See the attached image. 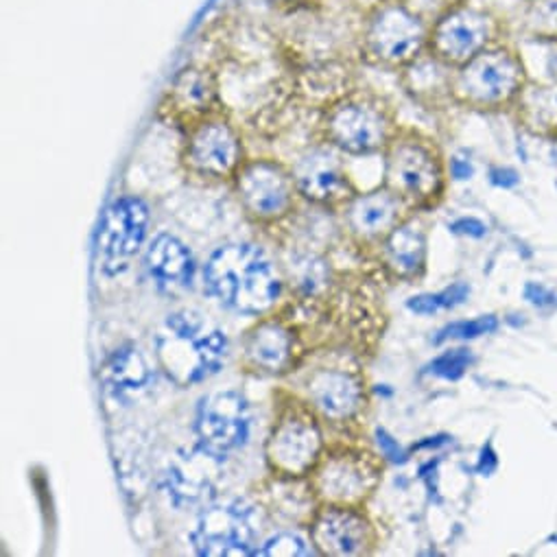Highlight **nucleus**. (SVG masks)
<instances>
[{"label": "nucleus", "mask_w": 557, "mask_h": 557, "mask_svg": "<svg viewBox=\"0 0 557 557\" xmlns=\"http://www.w3.org/2000/svg\"><path fill=\"white\" fill-rule=\"evenodd\" d=\"M197 433L214 455L238 448L249 433V409L245 398L234 392H219L201 403L197 418Z\"/></svg>", "instance_id": "4468645a"}, {"label": "nucleus", "mask_w": 557, "mask_h": 557, "mask_svg": "<svg viewBox=\"0 0 557 557\" xmlns=\"http://www.w3.org/2000/svg\"><path fill=\"white\" fill-rule=\"evenodd\" d=\"M311 553L313 550L305 544V540L289 533L271 537L260 550H256V555H264V557H302Z\"/></svg>", "instance_id": "c756f323"}, {"label": "nucleus", "mask_w": 557, "mask_h": 557, "mask_svg": "<svg viewBox=\"0 0 557 557\" xmlns=\"http://www.w3.org/2000/svg\"><path fill=\"white\" fill-rule=\"evenodd\" d=\"M251 529L247 518L234 507H212L201 513L193 533L195 548L208 557L251 555Z\"/></svg>", "instance_id": "dca6fc26"}, {"label": "nucleus", "mask_w": 557, "mask_h": 557, "mask_svg": "<svg viewBox=\"0 0 557 557\" xmlns=\"http://www.w3.org/2000/svg\"><path fill=\"white\" fill-rule=\"evenodd\" d=\"M468 294H470L468 285L457 283V285L444 289L442 294H424V296L411 298L407 307L413 313H418V315H433V313H437L442 309H450V307L461 305L468 298Z\"/></svg>", "instance_id": "bb28decb"}, {"label": "nucleus", "mask_w": 557, "mask_h": 557, "mask_svg": "<svg viewBox=\"0 0 557 557\" xmlns=\"http://www.w3.org/2000/svg\"><path fill=\"white\" fill-rule=\"evenodd\" d=\"M405 3L418 12L429 25H433L437 18H442L453 8L466 3V0H405Z\"/></svg>", "instance_id": "7c9ffc66"}, {"label": "nucleus", "mask_w": 557, "mask_h": 557, "mask_svg": "<svg viewBox=\"0 0 557 557\" xmlns=\"http://www.w3.org/2000/svg\"><path fill=\"white\" fill-rule=\"evenodd\" d=\"M206 283L225 307L247 315L264 313L281 298V277L253 245L221 247L206 267Z\"/></svg>", "instance_id": "f257e3e1"}, {"label": "nucleus", "mask_w": 557, "mask_h": 557, "mask_svg": "<svg viewBox=\"0 0 557 557\" xmlns=\"http://www.w3.org/2000/svg\"><path fill=\"white\" fill-rule=\"evenodd\" d=\"M294 175L302 195L320 203L342 201L350 193V182L344 166L329 151H315L307 156Z\"/></svg>", "instance_id": "6ab92c4d"}, {"label": "nucleus", "mask_w": 557, "mask_h": 557, "mask_svg": "<svg viewBox=\"0 0 557 557\" xmlns=\"http://www.w3.org/2000/svg\"><path fill=\"white\" fill-rule=\"evenodd\" d=\"M387 184L396 195L429 199L442 188L437 153L418 134H396L387 147Z\"/></svg>", "instance_id": "6e6552de"}, {"label": "nucleus", "mask_w": 557, "mask_h": 557, "mask_svg": "<svg viewBox=\"0 0 557 557\" xmlns=\"http://www.w3.org/2000/svg\"><path fill=\"white\" fill-rule=\"evenodd\" d=\"M400 216V201L396 193L374 190L352 199L348 208V225L361 238H379L389 234Z\"/></svg>", "instance_id": "aec40b11"}, {"label": "nucleus", "mask_w": 557, "mask_h": 557, "mask_svg": "<svg viewBox=\"0 0 557 557\" xmlns=\"http://www.w3.org/2000/svg\"><path fill=\"white\" fill-rule=\"evenodd\" d=\"M431 25L405 0H379L363 23L361 49L370 64L407 69L429 51Z\"/></svg>", "instance_id": "f03ea898"}, {"label": "nucleus", "mask_w": 557, "mask_h": 557, "mask_svg": "<svg viewBox=\"0 0 557 557\" xmlns=\"http://www.w3.org/2000/svg\"><path fill=\"white\" fill-rule=\"evenodd\" d=\"M243 158V145L236 129L212 116L188 132L186 138V164L206 177H227L238 173Z\"/></svg>", "instance_id": "ddd939ff"}, {"label": "nucleus", "mask_w": 557, "mask_h": 557, "mask_svg": "<svg viewBox=\"0 0 557 557\" xmlns=\"http://www.w3.org/2000/svg\"><path fill=\"white\" fill-rule=\"evenodd\" d=\"M524 88L527 71L520 55L500 42L453 71L450 97L474 110H498L518 101Z\"/></svg>", "instance_id": "7ed1b4c3"}, {"label": "nucleus", "mask_w": 557, "mask_h": 557, "mask_svg": "<svg viewBox=\"0 0 557 557\" xmlns=\"http://www.w3.org/2000/svg\"><path fill=\"white\" fill-rule=\"evenodd\" d=\"M396 134L389 108L370 95H348L335 101L324 116L326 140L352 156L387 149Z\"/></svg>", "instance_id": "423d86ee"}, {"label": "nucleus", "mask_w": 557, "mask_h": 557, "mask_svg": "<svg viewBox=\"0 0 557 557\" xmlns=\"http://www.w3.org/2000/svg\"><path fill=\"white\" fill-rule=\"evenodd\" d=\"M149 212L136 197H123L103 214L97 245L99 258L108 273H119L143 245Z\"/></svg>", "instance_id": "9b49d317"}, {"label": "nucleus", "mask_w": 557, "mask_h": 557, "mask_svg": "<svg viewBox=\"0 0 557 557\" xmlns=\"http://www.w3.org/2000/svg\"><path fill=\"white\" fill-rule=\"evenodd\" d=\"M426 243L424 234L413 225H396L385 240L387 264L400 277H413L424 269Z\"/></svg>", "instance_id": "4be33fe9"}, {"label": "nucleus", "mask_w": 557, "mask_h": 557, "mask_svg": "<svg viewBox=\"0 0 557 557\" xmlns=\"http://www.w3.org/2000/svg\"><path fill=\"white\" fill-rule=\"evenodd\" d=\"M151 275L164 289H184L193 281V258L182 240L171 234H160L147 253Z\"/></svg>", "instance_id": "412c9836"}, {"label": "nucleus", "mask_w": 557, "mask_h": 557, "mask_svg": "<svg viewBox=\"0 0 557 557\" xmlns=\"http://www.w3.org/2000/svg\"><path fill=\"white\" fill-rule=\"evenodd\" d=\"M472 363V355L470 350H450V352H444L442 357H437L433 363H431V372L446 379V381H457L466 374L468 366Z\"/></svg>", "instance_id": "c85d7f7f"}, {"label": "nucleus", "mask_w": 557, "mask_h": 557, "mask_svg": "<svg viewBox=\"0 0 557 557\" xmlns=\"http://www.w3.org/2000/svg\"><path fill=\"white\" fill-rule=\"evenodd\" d=\"M520 27L531 40L557 42V0H527Z\"/></svg>", "instance_id": "a878e982"}, {"label": "nucleus", "mask_w": 557, "mask_h": 557, "mask_svg": "<svg viewBox=\"0 0 557 557\" xmlns=\"http://www.w3.org/2000/svg\"><path fill=\"white\" fill-rule=\"evenodd\" d=\"M322 431L311 409L289 405L277 413L267 440V459L275 472L305 476L322 461Z\"/></svg>", "instance_id": "0eeeda50"}, {"label": "nucleus", "mask_w": 557, "mask_h": 557, "mask_svg": "<svg viewBox=\"0 0 557 557\" xmlns=\"http://www.w3.org/2000/svg\"><path fill=\"white\" fill-rule=\"evenodd\" d=\"M219 106V86L210 71L188 66L177 73L169 86L160 114L177 129L186 134L201 125L203 121L216 116Z\"/></svg>", "instance_id": "f8f14e48"}, {"label": "nucleus", "mask_w": 557, "mask_h": 557, "mask_svg": "<svg viewBox=\"0 0 557 557\" xmlns=\"http://www.w3.org/2000/svg\"><path fill=\"white\" fill-rule=\"evenodd\" d=\"M315 472V487L320 496L333 505H357L363 503L381 479V468L370 453L346 448L326 455Z\"/></svg>", "instance_id": "9d476101"}, {"label": "nucleus", "mask_w": 557, "mask_h": 557, "mask_svg": "<svg viewBox=\"0 0 557 557\" xmlns=\"http://www.w3.org/2000/svg\"><path fill=\"white\" fill-rule=\"evenodd\" d=\"M103 376L112 387L138 389L149 379V366L136 348H123L110 357Z\"/></svg>", "instance_id": "393cba45"}, {"label": "nucleus", "mask_w": 557, "mask_h": 557, "mask_svg": "<svg viewBox=\"0 0 557 557\" xmlns=\"http://www.w3.org/2000/svg\"><path fill=\"white\" fill-rule=\"evenodd\" d=\"M376 442H379V446H381V453H383L389 461H394V463H403V461L407 459L405 450L398 446V442H396L387 431L379 429V431H376Z\"/></svg>", "instance_id": "2f4dec72"}, {"label": "nucleus", "mask_w": 557, "mask_h": 557, "mask_svg": "<svg viewBox=\"0 0 557 557\" xmlns=\"http://www.w3.org/2000/svg\"><path fill=\"white\" fill-rule=\"evenodd\" d=\"M516 103L518 116L529 132L540 136L557 134V86H527Z\"/></svg>", "instance_id": "5701e85b"}, {"label": "nucleus", "mask_w": 557, "mask_h": 557, "mask_svg": "<svg viewBox=\"0 0 557 557\" xmlns=\"http://www.w3.org/2000/svg\"><path fill=\"white\" fill-rule=\"evenodd\" d=\"M474 173L472 164L463 158H453L450 160V175L457 180V182H463V180H470Z\"/></svg>", "instance_id": "c9c22d12"}, {"label": "nucleus", "mask_w": 557, "mask_h": 557, "mask_svg": "<svg viewBox=\"0 0 557 557\" xmlns=\"http://www.w3.org/2000/svg\"><path fill=\"white\" fill-rule=\"evenodd\" d=\"M315 409L331 420H350L363 407V381L348 370H320L309 381Z\"/></svg>", "instance_id": "a211bd4d"}, {"label": "nucleus", "mask_w": 557, "mask_h": 557, "mask_svg": "<svg viewBox=\"0 0 557 557\" xmlns=\"http://www.w3.org/2000/svg\"><path fill=\"white\" fill-rule=\"evenodd\" d=\"M212 457H219V455L203 448V453H193L180 463H175V468L169 474L173 492L188 503L201 498L206 490H210L208 472L212 468Z\"/></svg>", "instance_id": "b1692460"}, {"label": "nucleus", "mask_w": 557, "mask_h": 557, "mask_svg": "<svg viewBox=\"0 0 557 557\" xmlns=\"http://www.w3.org/2000/svg\"><path fill=\"white\" fill-rule=\"evenodd\" d=\"M490 180L494 186H500V188H513L520 182V177L513 169H494L490 173Z\"/></svg>", "instance_id": "f704fd0d"}, {"label": "nucleus", "mask_w": 557, "mask_h": 557, "mask_svg": "<svg viewBox=\"0 0 557 557\" xmlns=\"http://www.w3.org/2000/svg\"><path fill=\"white\" fill-rule=\"evenodd\" d=\"M505 40V23L492 10L479 8L470 0L453 8L431 25L429 53L459 69L479 53Z\"/></svg>", "instance_id": "39448f33"}, {"label": "nucleus", "mask_w": 557, "mask_h": 557, "mask_svg": "<svg viewBox=\"0 0 557 557\" xmlns=\"http://www.w3.org/2000/svg\"><path fill=\"white\" fill-rule=\"evenodd\" d=\"M450 230H453L455 234H466V236H472V238H481V236H485V232H487L485 223H481V221L474 219V216L455 221V223L450 225Z\"/></svg>", "instance_id": "473e14b6"}, {"label": "nucleus", "mask_w": 557, "mask_h": 557, "mask_svg": "<svg viewBox=\"0 0 557 557\" xmlns=\"http://www.w3.org/2000/svg\"><path fill=\"white\" fill-rule=\"evenodd\" d=\"M524 298L531 302V305H537V307H548V305H555L557 298L546 292L542 285H535V283H529L524 287Z\"/></svg>", "instance_id": "72a5a7b5"}, {"label": "nucleus", "mask_w": 557, "mask_h": 557, "mask_svg": "<svg viewBox=\"0 0 557 557\" xmlns=\"http://www.w3.org/2000/svg\"><path fill=\"white\" fill-rule=\"evenodd\" d=\"M236 186L245 210L258 221H273L294 206L296 175L273 160L245 162L236 173Z\"/></svg>", "instance_id": "1a4fd4ad"}, {"label": "nucleus", "mask_w": 557, "mask_h": 557, "mask_svg": "<svg viewBox=\"0 0 557 557\" xmlns=\"http://www.w3.org/2000/svg\"><path fill=\"white\" fill-rule=\"evenodd\" d=\"M494 468H496V455H494L492 446H485L481 453V459H479V472L487 476L494 472Z\"/></svg>", "instance_id": "e433bc0d"}, {"label": "nucleus", "mask_w": 557, "mask_h": 557, "mask_svg": "<svg viewBox=\"0 0 557 557\" xmlns=\"http://www.w3.org/2000/svg\"><path fill=\"white\" fill-rule=\"evenodd\" d=\"M498 329V320L487 315V318H479V320H472V322H455L450 326H446L444 331H440L437 335V344L446 342V339H474V337H481V335H490Z\"/></svg>", "instance_id": "cd10ccee"}, {"label": "nucleus", "mask_w": 557, "mask_h": 557, "mask_svg": "<svg viewBox=\"0 0 557 557\" xmlns=\"http://www.w3.org/2000/svg\"><path fill=\"white\" fill-rule=\"evenodd\" d=\"M158 352L169 376L180 385H190L219 372L227 352V339L214 329L206 333L199 315L175 313L166 322Z\"/></svg>", "instance_id": "20e7f679"}, {"label": "nucleus", "mask_w": 557, "mask_h": 557, "mask_svg": "<svg viewBox=\"0 0 557 557\" xmlns=\"http://www.w3.org/2000/svg\"><path fill=\"white\" fill-rule=\"evenodd\" d=\"M311 537L320 553L361 555L372 544V524L352 505H331L315 516Z\"/></svg>", "instance_id": "2eb2a0df"}, {"label": "nucleus", "mask_w": 557, "mask_h": 557, "mask_svg": "<svg viewBox=\"0 0 557 557\" xmlns=\"http://www.w3.org/2000/svg\"><path fill=\"white\" fill-rule=\"evenodd\" d=\"M296 359V337L292 329L277 320L260 322L245 339V361L264 374H283Z\"/></svg>", "instance_id": "f3484780"}]
</instances>
